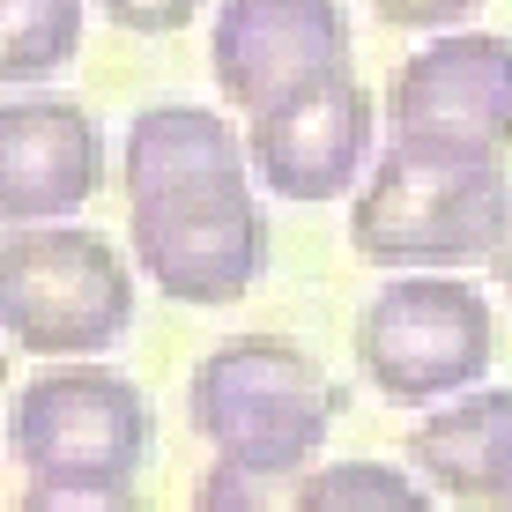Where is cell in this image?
<instances>
[{
    "mask_svg": "<svg viewBox=\"0 0 512 512\" xmlns=\"http://www.w3.org/2000/svg\"><path fill=\"white\" fill-rule=\"evenodd\" d=\"M505 201H512L505 164H490V156L386 141L357 208H349V245L394 275H453L468 260L490 268Z\"/></svg>",
    "mask_w": 512,
    "mask_h": 512,
    "instance_id": "6da1fadb",
    "label": "cell"
},
{
    "mask_svg": "<svg viewBox=\"0 0 512 512\" xmlns=\"http://www.w3.org/2000/svg\"><path fill=\"white\" fill-rule=\"evenodd\" d=\"M186 416L216 461L290 483L327 446L334 416H342V386L327 379L312 349L282 342V334H231L201 357L186 386Z\"/></svg>",
    "mask_w": 512,
    "mask_h": 512,
    "instance_id": "7a4b0ae2",
    "label": "cell"
},
{
    "mask_svg": "<svg viewBox=\"0 0 512 512\" xmlns=\"http://www.w3.org/2000/svg\"><path fill=\"white\" fill-rule=\"evenodd\" d=\"M0 320L23 357H104L134 320V275L82 223H30L0 245Z\"/></svg>",
    "mask_w": 512,
    "mask_h": 512,
    "instance_id": "3957f363",
    "label": "cell"
},
{
    "mask_svg": "<svg viewBox=\"0 0 512 512\" xmlns=\"http://www.w3.org/2000/svg\"><path fill=\"white\" fill-rule=\"evenodd\" d=\"M498 357V320L461 275H401L357 312V372L386 401L475 394Z\"/></svg>",
    "mask_w": 512,
    "mask_h": 512,
    "instance_id": "277c9868",
    "label": "cell"
},
{
    "mask_svg": "<svg viewBox=\"0 0 512 512\" xmlns=\"http://www.w3.org/2000/svg\"><path fill=\"white\" fill-rule=\"evenodd\" d=\"M8 453L30 468V483H134L156 453V416L134 379L104 364H60L15 394Z\"/></svg>",
    "mask_w": 512,
    "mask_h": 512,
    "instance_id": "5b68a950",
    "label": "cell"
},
{
    "mask_svg": "<svg viewBox=\"0 0 512 512\" xmlns=\"http://www.w3.org/2000/svg\"><path fill=\"white\" fill-rule=\"evenodd\" d=\"M386 119H394V141H431V149L505 164V149H512V45L498 30L431 38L416 60L394 67Z\"/></svg>",
    "mask_w": 512,
    "mask_h": 512,
    "instance_id": "8992f818",
    "label": "cell"
},
{
    "mask_svg": "<svg viewBox=\"0 0 512 512\" xmlns=\"http://www.w3.org/2000/svg\"><path fill=\"white\" fill-rule=\"evenodd\" d=\"M216 90L245 119L349 75V15L342 0H223L208 30Z\"/></svg>",
    "mask_w": 512,
    "mask_h": 512,
    "instance_id": "52a82bcc",
    "label": "cell"
},
{
    "mask_svg": "<svg viewBox=\"0 0 512 512\" xmlns=\"http://www.w3.org/2000/svg\"><path fill=\"white\" fill-rule=\"evenodd\" d=\"M253 149L245 134L223 127L208 104H149L134 112L127 149H119V186H127V216H193V208L238 201Z\"/></svg>",
    "mask_w": 512,
    "mask_h": 512,
    "instance_id": "ba28073f",
    "label": "cell"
},
{
    "mask_svg": "<svg viewBox=\"0 0 512 512\" xmlns=\"http://www.w3.org/2000/svg\"><path fill=\"white\" fill-rule=\"evenodd\" d=\"M245 149H253L260 186L282 193V201H334L349 193V179L364 171V149H372V97H364L357 75H334L320 90L275 104L245 127Z\"/></svg>",
    "mask_w": 512,
    "mask_h": 512,
    "instance_id": "9c48e42d",
    "label": "cell"
},
{
    "mask_svg": "<svg viewBox=\"0 0 512 512\" xmlns=\"http://www.w3.org/2000/svg\"><path fill=\"white\" fill-rule=\"evenodd\" d=\"M127 238L171 305H238L268 268V208L253 193L193 216H127Z\"/></svg>",
    "mask_w": 512,
    "mask_h": 512,
    "instance_id": "30bf717a",
    "label": "cell"
},
{
    "mask_svg": "<svg viewBox=\"0 0 512 512\" xmlns=\"http://www.w3.org/2000/svg\"><path fill=\"white\" fill-rule=\"evenodd\" d=\"M104 186L97 119L75 97H8L0 112V208L15 231L60 223Z\"/></svg>",
    "mask_w": 512,
    "mask_h": 512,
    "instance_id": "8fae6325",
    "label": "cell"
},
{
    "mask_svg": "<svg viewBox=\"0 0 512 512\" xmlns=\"http://www.w3.org/2000/svg\"><path fill=\"white\" fill-rule=\"evenodd\" d=\"M512 438V386H475L409 431V468L461 505H490V468Z\"/></svg>",
    "mask_w": 512,
    "mask_h": 512,
    "instance_id": "7c38bea8",
    "label": "cell"
},
{
    "mask_svg": "<svg viewBox=\"0 0 512 512\" xmlns=\"http://www.w3.org/2000/svg\"><path fill=\"white\" fill-rule=\"evenodd\" d=\"M82 52V0H0V75L38 82Z\"/></svg>",
    "mask_w": 512,
    "mask_h": 512,
    "instance_id": "4fadbf2b",
    "label": "cell"
},
{
    "mask_svg": "<svg viewBox=\"0 0 512 512\" xmlns=\"http://www.w3.org/2000/svg\"><path fill=\"white\" fill-rule=\"evenodd\" d=\"M297 512H438L431 490H416L386 461H334L297 475Z\"/></svg>",
    "mask_w": 512,
    "mask_h": 512,
    "instance_id": "5bb4252c",
    "label": "cell"
},
{
    "mask_svg": "<svg viewBox=\"0 0 512 512\" xmlns=\"http://www.w3.org/2000/svg\"><path fill=\"white\" fill-rule=\"evenodd\" d=\"M193 512H297V490L282 498V475H253L231 461H208V475L193 483Z\"/></svg>",
    "mask_w": 512,
    "mask_h": 512,
    "instance_id": "9a60e30c",
    "label": "cell"
},
{
    "mask_svg": "<svg viewBox=\"0 0 512 512\" xmlns=\"http://www.w3.org/2000/svg\"><path fill=\"white\" fill-rule=\"evenodd\" d=\"M15 512H149L134 483H30Z\"/></svg>",
    "mask_w": 512,
    "mask_h": 512,
    "instance_id": "2e32d148",
    "label": "cell"
},
{
    "mask_svg": "<svg viewBox=\"0 0 512 512\" xmlns=\"http://www.w3.org/2000/svg\"><path fill=\"white\" fill-rule=\"evenodd\" d=\"M97 8H104V23L134 30V38H171V30H186L208 0H97Z\"/></svg>",
    "mask_w": 512,
    "mask_h": 512,
    "instance_id": "e0dca14e",
    "label": "cell"
},
{
    "mask_svg": "<svg viewBox=\"0 0 512 512\" xmlns=\"http://www.w3.org/2000/svg\"><path fill=\"white\" fill-rule=\"evenodd\" d=\"M475 8H483V0H372V15L394 23V30H453V23H468Z\"/></svg>",
    "mask_w": 512,
    "mask_h": 512,
    "instance_id": "ac0fdd59",
    "label": "cell"
},
{
    "mask_svg": "<svg viewBox=\"0 0 512 512\" xmlns=\"http://www.w3.org/2000/svg\"><path fill=\"white\" fill-rule=\"evenodd\" d=\"M490 275H498V290L512 297V201H505V223H498V245H490Z\"/></svg>",
    "mask_w": 512,
    "mask_h": 512,
    "instance_id": "d6986e66",
    "label": "cell"
},
{
    "mask_svg": "<svg viewBox=\"0 0 512 512\" xmlns=\"http://www.w3.org/2000/svg\"><path fill=\"white\" fill-rule=\"evenodd\" d=\"M490 512H512V438H505L498 468H490Z\"/></svg>",
    "mask_w": 512,
    "mask_h": 512,
    "instance_id": "ffe728a7",
    "label": "cell"
}]
</instances>
